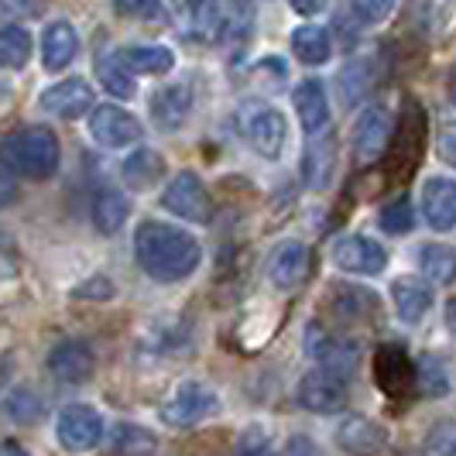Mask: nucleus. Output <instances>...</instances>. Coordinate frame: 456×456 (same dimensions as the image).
<instances>
[{
  "instance_id": "obj_1",
  "label": "nucleus",
  "mask_w": 456,
  "mask_h": 456,
  "mask_svg": "<svg viewBox=\"0 0 456 456\" xmlns=\"http://www.w3.org/2000/svg\"><path fill=\"white\" fill-rule=\"evenodd\" d=\"M134 257L148 278L183 281L200 268L203 248L192 233L172 227V224H161V220H148L134 233Z\"/></svg>"
},
{
  "instance_id": "obj_2",
  "label": "nucleus",
  "mask_w": 456,
  "mask_h": 456,
  "mask_svg": "<svg viewBox=\"0 0 456 456\" xmlns=\"http://www.w3.org/2000/svg\"><path fill=\"white\" fill-rule=\"evenodd\" d=\"M7 161L28 179H52L59 168V137L42 124L21 127L7 137Z\"/></svg>"
},
{
  "instance_id": "obj_3",
  "label": "nucleus",
  "mask_w": 456,
  "mask_h": 456,
  "mask_svg": "<svg viewBox=\"0 0 456 456\" xmlns=\"http://www.w3.org/2000/svg\"><path fill=\"white\" fill-rule=\"evenodd\" d=\"M216 411H220L216 391L203 385V381H183L179 388L172 391V398L161 405V419L168 426H175V429H192V426L206 422L209 415H216Z\"/></svg>"
},
{
  "instance_id": "obj_4",
  "label": "nucleus",
  "mask_w": 456,
  "mask_h": 456,
  "mask_svg": "<svg viewBox=\"0 0 456 456\" xmlns=\"http://www.w3.org/2000/svg\"><path fill=\"white\" fill-rule=\"evenodd\" d=\"M172 18L189 42H224V4L220 0H172Z\"/></svg>"
},
{
  "instance_id": "obj_5",
  "label": "nucleus",
  "mask_w": 456,
  "mask_h": 456,
  "mask_svg": "<svg viewBox=\"0 0 456 456\" xmlns=\"http://www.w3.org/2000/svg\"><path fill=\"white\" fill-rule=\"evenodd\" d=\"M161 206H165L168 213L189 220V224H209V216H213L209 192H206L203 179H200L196 172H179L172 183L165 185Z\"/></svg>"
},
{
  "instance_id": "obj_6",
  "label": "nucleus",
  "mask_w": 456,
  "mask_h": 456,
  "mask_svg": "<svg viewBox=\"0 0 456 456\" xmlns=\"http://www.w3.org/2000/svg\"><path fill=\"white\" fill-rule=\"evenodd\" d=\"M298 405L316 415H333L346 405V381L333 370H309L296 391Z\"/></svg>"
},
{
  "instance_id": "obj_7",
  "label": "nucleus",
  "mask_w": 456,
  "mask_h": 456,
  "mask_svg": "<svg viewBox=\"0 0 456 456\" xmlns=\"http://www.w3.org/2000/svg\"><path fill=\"white\" fill-rule=\"evenodd\" d=\"M103 439V419L93 405H69L59 411V443L69 453H86Z\"/></svg>"
},
{
  "instance_id": "obj_8",
  "label": "nucleus",
  "mask_w": 456,
  "mask_h": 456,
  "mask_svg": "<svg viewBox=\"0 0 456 456\" xmlns=\"http://www.w3.org/2000/svg\"><path fill=\"white\" fill-rule=\"evenodd\" d=\"M285 134H289V124L285 117L272 110V107H251L244 110V137L257 155L265 159H278L281 148H285Z\"/></svg>"
},
{
  "instance_id": "obj_9",
  "label": "nucleus",
  "mask_w": 456,
  "mask_h": 456,
  "mask_svg": "<svg viewBox=\"0 0 456 456\" xmlns=\"http://www.w3.org/2000/svg\"><path fill=\"white\" fill-rule=\"evenodd\" d=\"M391 141V117L385 107H367L354 124V155L357 161H378Z\"/></svg>"
},
{
  "instance_id": "obj_10",
  "label": "nucleus",
  "mask_w": 456,
  "mask_h": 456,
  "mask_svg": "<svg viewBox=\"0 0 456 456\" xmlns=\"http://www.w3.org/2000/svg\"><path fill=\"white\" fill-rule=\"evenodd\" d=\"M48 370L66 381V385H83L90 381L93 370H96V357H93V346L83 340H62L52 346L48 354Z\"/></svg>"
},
{
  "instance_id": "obj_11",
  "label": "nucleus",
  "mask_w": 456,
  "mask_h": 456,
  "mask_svg": "<svg viewBox=\"0 0 456 456\" xmlns=\"http://www.w3.org/2000/svg\"><path fill=\"white\" fill-rule=\"evenodd\" d=\"M90 134L103 148H127L141 141V124L134 114L120 110V107H96L90 117Z\"/></svg>"
},
{
  "instance_id": "obj_12",
  "label": "nucleus",
  "mask_w": 456,
  "mask_h": 456,
  "mask_svg": "<svg viewBox=\"0 0 456 456\" xmlns=\"http://www.w3.org/2000/svg\"><path fill=\"white\" fill-rule=\"evenodd\" d=\"M337 446L346 456H378L388 446V433H385V426H378L367 415H350L337 429Z\"/></svg>"
},
{
  "instance_id": "obj_13",
  "label": "nucleus",
  "mask_w": 456,
  "mask_h": 456,
  "mask_svg": "<svg viewBox=\"0 0 456 456\" xmlns=\"http://www.w3.org/2000/svg\"><path fill=\"white\" fill-rule=\"evenodd\" d=\"M309 265H313L309 248L302 240H285L268 257V281H272L274 289H296V285L305 281Z\"/></svg>"
},
{
  "instance_id": "obj_14",
  "label": "nucleus",
  "mask_w": 456,
  "mask_h": 456,
  "mask_svg": "<svg viewBox=\"0 0 456 456\" xmlns=\"http://www.w3.org/2000/svg\"><path fill=\"white\" fill-rule=\"evenodd\" d=\"M333 261L340 272L350 274H381L388 265V251L374 244L370 237H343L333 251Z\"/></svg>"
},
{
  "instance_id": "obj_15",
  "label": "nucleus",
  "mask_w": 456,
  "mask_h": 456,
  "mask_svg": "<svg viewBox=\"0 0 456 456\" xmlns=\"http://www.w3.org/2000/svg\"><path fill=\"white\" fill-rule=\"evenodd\" d=\"M42 107L48 114L62 117V120H76V117L90 114L96 107L93 103V86L83 79H62V83H55L42 93Z\"/></svg>"
},
{
  "instance_id": "obj_16",
  "label": "nucleus",
  "mask_w": 456,
  "mask_h": 456,
  "mask_svg": "<svg viewBox=\"0 0 456 456\" xmlns=\"http://www.w3.org/2000/svg\"><path fill=\"white\" fill-rule=\"evenodd\" d=\"M422 216L439 233L456 227V183L453 179H429L422 189Z\"/></svg>"
},
{
  "instance_id": "obj_17",
  "label": "nucleus",
  "mask_w": 456,
  "mask_h": 456,
  "mask_svg": "<svg viewBox=\"0 0 456 456\" xmlns=\"http://www.w3.org/2000/svg\"><path fill=\"white\" fill-rule=\"evenodd\" d=\"M192 110V86L189 83H172V86H161L151 96V117L161 131H179L185 124V117Z\"/></svg>"
},
{
  "instance_id": "obj_18",
  "label": "nucleus",
  "mask_w": 456,
  "mask_h": 456,
  "mask_svg": "<svg viewBox=\"0 0 456 456\" xmlns=\"http://www.w3.org/2000/svg\"><path fill=\"white\" fill-rule=\"evenodd\" d=\"M292 100H296V114L302 131L305 134H322L326 124H330V103H326V93H322L320 83L316 79H305Z\"/></svg>"
},
{
  "instance_id": "obj_19",
  "label": "nucleus",
  "mask_w": 456,
  "mask_h": 456,
  "mask_svg": "<svg viewBox=\"0 0 456 456\" xmlns=\"http://www.w3.org/2000/svg\"><path fill=\"white\" fill-rule=\"evenodd\" d=\"M391 302H395L398 320L419 322L433 305V289L426 281H419V278H398L391 285Z\"/></svg>"
},
{
  "instance_id": "obj_20",
  "label": "nucleus",
  "mask_w": 456,
  "mask_h": 456,
  "mask_svg": "<svg viewBox=\"0 0 456 456\" xmlns=\"http://www.w3.org/2000/svg\"><path fill=\"white\" fill-rule=\"evenodd\" d=\"M76 52H79V38H76L72 24L69 21L48 24L45 35H42V62H45L48 72L66 69L76 59Z\"/></svg>"
},
{
  "instance_id": "obj_21",
  "label": "nucleus",
  "mask_w": 456,
  "mask_h": 456,
  "mask_svg": "<svg viewBox=\"0 0 456 456\" xmlns=\"http://www.w3.org/2000/svg\"><path fill=\"white\" fill-rule=\"evenodd\" d=\"M120 175H124V183L131 185V189H137V192L155 189V185L161 183V175H165V159H161L159 151H151V148H137L134 155L124 161Z\"/></svg>"
},
{
  "instance_id": "obj_22",
  "label": "nucleus",
  "mask_w": 456,
  "mask_h": 456,
  "mask_svg": "<svg viewBox=\"0 0 456 456\" xmlns=\"http://www.w3.org/2000/svg\"><path fill=\"white\" fill-rule=\"evenodd\" d=\"M90 213H93V224H96L100 233H117V230L124 227L131 206H127V196H124L120 189H100L96 200H93Z\"/></svg>"
},
{
  "instance_id": "obj_23",
  "label": "nucleus",
  "mask_w": 456,
  "mask_h": 456,
  "mask_svg": "<svg viewBox=\"0 0 456 456\" xmlns=\"http://www.w3.org/2000/svg\"><path fill=\"white\" fill-rule=\"evenodd\" d=\"M110 453L114 456H155L159 453V439L148 433L144 426L120 422L110 429Z\"/></svg>"
},
{
  "instance_id": "obj_24",
  "label": "nucleus",
  "mask_w": 456,
  "mask_h": 456,
  "mask_svg": "<svg viewBox=\"0 0 456 456\" xmlns=\"http://www.w3.org/2000/svg\"><path fill=\"white\" fill-rule=\"evenodd\" d=\"M96 79L107 86V93L124 96V100H131L137 93V83L131 79L127 62H124L120 55H110V52H100V55H96Z\"/></svg>"
},
{
  "instance_id": "obj_25",
  "label": "nucleus",
  "mask_w": 456,
  "mask_h": 456,
  "mask_svg": "<svg viewBox=\"0 0 456 456\" xmlns=\"http://www.w3.org/2000/svg\"><path fill=\"white\" fill-rule=\"evenodd\" d=\"M292 52H296L298 62L305 66H322L330 59V35L320 24H302L292 35Z\"/></svg>"
},
{
  "instance_id": "obj_26",
  "label": "nucleus",
  "mask_w": 456,
  "mask_h": 456,
  "mask_svg": "<svg viewBox=\"0 0 456 456\" xmlns=\"http://www.w3.org/2000/svg\"><path fill=\"white\" fill-rule=\"evenodd\" d=\"M224 4V42L240 48L251 38L254 4L251 0H220Z\"/></svg>"
},
{
  "instance_id": "obj_27",
  "label": "nucleus",
  "mask_w": 456,
  "mask_h": 456,
  "mask_svg": "<svg viewBox=\"0 0 456 456\" xmlns=\"http://www.w3.org/2000/svg\"><path fill=\"white\" fill-rule=\"evenodd\" d=\"M120 59L127 62L131 72H155V76H165L175 66V55L165 45H131L120 52Z\"/></svg>"
},
{
  "instance_id": "obj_28",
  "label": "nucleus",
  "mask_w": 456,
  "mask_h": 456,
  "mask_svg": "<svg viewBox=\"0 0 456 456\" xmlns=\"http://www.w3.org/2000/svg\"><path fill=\"white\" fill-rule=\"evenodd\" d=\"M31 59V35L21 24H7L0 31V62L7 69H21Z\"/></svg>"
},
{
  "instance_id": "obj_29",
  "label": "nucleus",
  "mask_w": 456,
  "mask_h": 456,
  "mask_svg": "<svg viewBox=\"0 0 456 456\" xmlns=\"http://www.w3.org/2000/svg\"><path fill=\"white\" fill-rule=\"evenodd\" d=\"M422 272L436 285H450L456 278V251L446 244H429L422 248Z\"/></svg>"
},
{
  "instance_id": "obj_30",
  "label": "nucleus",
  "mask_w": 456,
  "mask_h": 456,
  "mask_svg": "<svg viewBox=\"0 0 456 456\" xmlns=\"http://www.w3.org/2000/svg\"><path fill=\"white\" fill-rule=\"evenodd\" d=\"M378 374H381V388L395 391L398 381H411V364L402 346H381L378 350Z\"/></svg>"
},
{
  "instance_id": "obj_31",
  "label": "nucleus",
  "mask_w": 456,
  "mask_h": 456,
  "mask_svg": "<svg viewBox=\"0 0 456 456\" xmlns=\"http://www.w3.org/2000/svg\"><path fill=\"white\" fill-rule=\"evenodd\" d=\"M4 409H7V419H11V422L28 426V422H38V419H42L45 405H42V398L31 388H14L4 398Z\"/></svg>"
},
{
  "instance_id": "obj_32",
  "label": "nucleus",
  "mask_w": 456,
  "mask_h": 456,
  "mask_svg": "<svg viewBox=\"0 0 456 456\" xmlns=\"http://www.w3.org/2000/svg\"><path fill=\"white\" fill-rule=\"evenodd\" d=\"M419 388H422V395H429V398L450 395V374H446L443 361H436V357H422L419 361Z\"/></svg>"
},
{
  "instance_id": "obj_33",
  "label": "nucleus",
  "mask_w": 456,
  "mask_h": 456,
  "mask_svg": "<svg viewBox=\"0 0 456 456\" xmlns=\"http://www.w3.org/2000/svg\"><path fill=\"white\" fill-rule=\"evenodd\" d=\"M305 183L309 185H322L330 175H333V144H313L309 155H305Z\"/></svg>"
},
{
  "instance_id": "obj_34",
  "label": "nucleus",
  "mask_w": 456,
  "mask_h": 456,
  "mask_svg": "<svg viewBox=\"0 0 456 456\" xmlns=\"http://www.w3.org/2000/svg\"><path fill=\"white\" fill-rule=\"evenodd\" d=\"M426 456H456V419H443L429 429Z\"/></svg>"
},
{
  "instance_id": "obj_35",
  "label": "nucleus",
  "mask_w": 456,
  "mask_h": 456,
  "mask_svg": "<svg viewBox=\"0 0 456 456\" xmlns=\"http://www.w3.org/2000/svg\"><path fill=\"white\" fill-rule=\"evenodd\" d=\"M240 456H274V439L265 426H248L237 439Z\"/></svg>"
},
{
  "instance_id": "obj_36",
  "label": "nucleus",
  "mask_w": 456,
  "mask_h": 456,
  "mask_svg": "<svg viewBox=\"0 0 456 456\" xmlns=\"http://www.w3.org/2000/svg\"><path fill=\"white\" fill-rule=\"evenodd\" d=\"M411 224H415V216H411L409 200H395L391 206H385V213H381V227L388 230V233H409Z\"/></svg>"
},
{
  "instance_id": "obj_37",
  "label": "nucleus",
  "mask_w": 456,
  "mask_h": 456,
  "mask_svg": "<svg viewBox=\"0 0 456 456\" xmlns=\"http://www.w3.org/2000/svg\"><path fill=\"white\" fill-rule=\"evenodd\" d=\"M114 7L124 18H155L161 0H114Z\"/></svg>"
},
{
  "instance_id": "obj_38",
  "label": "nucleus",
  "mask_w": 456,
  "mask_h": 456,
  "mask_svg": "<svg viewBox=\"0 0 456 456\" xmlns=\"http://www.w3.org/2000/svg\"><path fill=\"white\" fill-rule=\"evenodd\" d=\"M439 155L450 168H456V120L443 124V131H439Z\"/></svg>"
},
{
  "instance_id": "obj_39",
  "label": "nucleus",
  "mask_w": 456,
  "mask_h": 456,
  "mask_svg": "<svg viewBox=\"0 0 456 456\" xmlns=\"http://www.w3.org/2000/svg\"><path fill=\"white\" fill-rule=\"evenodd\" d=\"M357 7L364 11V18H370V21H381V18H388V14H391L395 0H357Z\"/></svg>"
},
{
  "instance_id": "obj_40",
  "label": "nucleus",
  "mask_w": 456,
  "mask_h": 456,
  "mask_svg": "<svg viewBox=\"0 0 456 456\" xmlns=\"http://www.w3.org/2000/svg\"><path fill=\"white\" fill-rule=\"evenodd\" d=\"M285 456H322V453L309 436H292L289 446H285Z\"/></svg>"
},
{
  "instance_id": "obj_41",
  "label": "nucleus",
  "mask_w": 456,
  "mask_h": 456,
  "mask_svg": "<svg viewBox=\"0 0 456 456\" xmlns=\"http://www.w3.org/2000/svg\"><path fill=\"white\" fill-rule=\"evenodd\" d=\"M292 7L298 14H320V11L330 7V0H292Z\"/></svg>"
},
{
  "instance_id": "obj_42",
  "label": "nucleus",
  "mask_w": 456,
  "mask_h": 456,
  "mask_svg": "<svg viewBox=\"0 0 456 456\" xmlns=\"http://www.w3.org/2000/svg\"><path fill=\"white\" fill-rule=\"evenodd\" d=\"M0 456H28V450H21L14 439H4V446H0Z\"/></svg>"
},
{
  "instance_id": "obj_43",
  "label": "nucleus",
  "mask_w": 456,
  "mask_h": 456,
  "mask_svg": "<svg viewBox=\"0 0 456 456\" xmlns=\"http://www.w3.org/2000/svg\"><path fill=\"white\" fill-rule=\"evenodd\" d=\"M446 322H450V330H453V337H456V298L446 305Z\"/></svg>"
},
{
  "instance_id": "obj_44",
  "label": "nucleus",
  "mask_w": 456,
  "mask_h": 456,
  "mask_svg": "<svg viewBox=\"0 0 456 456\" xmlns=\"http://www.w3.org/2000/svg\"><path fill=\"white\" fill-rule=\"evenodd\" d=\"M453 103H456V86H453Z\"/></svg>"
}]
</instances>
